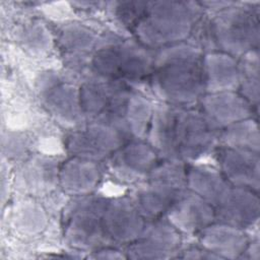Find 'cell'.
<instances>
[{
	"label": "cell",
	"mask_w": 260,
	"mask_h": 260,
	"mask_svg": "<svg viewBox=\"0 0 260 260\" xmlns=\"http://www.w3.org/2000/svg\"><path fill=\"white\" fill-rule=\"evenodd\" d=\"M154 105L140 91L120 82L111 94L104 111L94 121L118 130L125 139H146Z\"/></svg>",
	"instance_id": "cell-7"
},
{
	"label": "cell",
	"mask_w": 260,
	"mask_h": 260,
	"mask_svg": "<svg viewBox=\"0 0 260 260\" xmlns=\"http://www.w3.org/2000/svg\"><path fill=\"white\" fill-rule=\"evenodd\" d=\"M127 140L114 127L100 121H88L71 130L66 138V149L71 156L94 161H106Z\"/></svg>",
	"instance_id": "cell-10"
},
{
	"label": "cell",
	"mask_w": 260,
	"mask_h": 260,
	"mask_svg": "<svg viewBox=\"0 0 260 260\" xmlns=\"http://www.w3.org/2000/svg\"><path fill=\"white\" fill-rule=\"evenodd\" d=\"M145 218L129 196L108 198L104 211V229L108 246H128L142 233Z\"/></svg>",
	"instance_id": "cell-13"
},
{
	"label": "cell",
	"mask_w": 260,
	"mask_h": 260,
	"mask_svg": "<svg viewBox=\"0 0 260 260\" xmlns=\"http://www.w3.org/2000/svg\"><path fill=\"white\" fill-rule=\"evenodd\" d=\"M218 145L259 153L260 136L257 120L250 117L225 127L219 132Z\"/></svg>",
	"instance_id": "cell-24"
},
{
	"label": "cell",
	"mask_w": 260,
	"mask_h": 260,
	"mask_svg": "<svg viewBox=\"0 0 260 260\" xmlns=\"http://www.w3.org/2000/svg\"><path fill=\"white\" fill-rule=\"evenodd\" d=\"M241 258L247 259H259V241H250L248 247L246 248L245 252L243 253Z\"/></svg>",
	"instance_id": "cell-31"
},
{
	"label": "cell",
	"mask_w": 260,
	"mask_h": 260,
	"mask_svg": "<svg viewBox=\"0 0 260 260\" xmlns=\"http://www.w3.org/2000/svg\"><path fill=\"white\" fill-rule=\"evenodd\" d=\"M39 90L44 107L59 124L73 130L87 122L79 85L50 73L41 79Z\"/></svg>",
	"instance_id": "cell-9"
},
{
	"label": "cell",
	"mask_w": 260,
	"mask_h": 260,
	"mask_svg": "<svg viewBox=\"0 0 260 260\" xmlns=\"http://www.w3.org/2000/svg\"><path fill=\"white\" fill-rule=\"evenodd\" d=\"M210 51H219L237 59L258 49V3L226 2L215 10L206 25Z\"/></svg>",
	"instance_id": "cell-4"
},
{
	"label": "cell",
	"mask_w": 260,
	"mask_h": 260,
	"mask_svg": "<svg viewBox=\"0 0 260 260\" xmlns=\"http://www.w3.org/2000/svg\"><path fill=\"white\" fill-rule=\"evenodd\" d=\"M241 79L238 91L257 111L259 104V54L252 50L239 58Z\"/></svg>",
	"instance_id": "cell-25"
},
{
	"label": "cell",
	"mask_w": 260,
	"mask_h": 260,
	"mask_svg": "<svg viewBox=\"0 0 260 260\" xmlns=\"http://www.w3.org/2000/svg\"><path fill=\"white\" fill-rule=\"evenodd\" d=\"M21 40L28 49L40 50L48 42L47 31L39 25L29 26L22 32Z\"/></svg>",
	"instance_id": "cell-28"
},
{
	"label": "cell",
	"mask_w": 260,
	"mask_h": 260,
	"mask_svg": "<svg viewBox=\"0 0 260 260\" xmlns=\"http://www.w3.org/2000/svg\"><path fill=\"white\" fill-rule=\"evenodd\" d=\"M90 258L94 259H122L127 258L126 253H122L117 247L114 246H106L103 248H100L95 251L91 252Z\"/></svg>",
	"instance_id": "cell-29"
},
{
	"label": "cell",
	"mask_w": 260,
	"mask_h": 260,
	"mask_svg": "<svg viewBox=\"0 0 260 260\" xmlns=\"http://www.w3.org/2000/svg\"><path fill=\"white\" fill-rule=\"evenodd\" d=\"M199 246L218 259L241 258L250 243L245 230L214 221L198 235Z\"/></svg>",
	"instance_id": "cell-20"
},
{
	"label": "cell",
	"mask_w": 260,
	"mask_h": 260,
	"mask_svg": "<svg viewBox=\"0 0 260 260\" xmlns=\"http://www.w3.org/2000/svg\"><path fill=\"white\" fill-rule=\"evenodd\" d=\"M104 169L99 161L71 156L60 166L59 186L68 195H90L100 185Z\"/></svg>",
	"instance_id": "cell-19"
},
{
	"label": "cell",
	"mask_w": 260,
	"mask_h": 260,
	"mask_svg": "<svg viewBox=\"0 0 260 260\" xmlns=\"http://www.w3.org/2000/svg\"><path fill=\"white\" fill-rule=\"evenodd\" d=\"M198 106L209 123L218 131L236 122L253 117V114L257 112L239 91L204 93Z\"/></svg>",
	"instance_id": "cell-15"
},
{
	"label": "cell",
	"mask_w": 260,
	"mask_h": 260,
	"mask_svg": "<svg viewBox=\"0 0 260 260\" xmlns=\"http://www.w3.org/2000/svg\"><path fill=\"white\" fill-rule=\"evenodd\" d=\"M202 51L187 42L157 50L151 73L150 88L159 103L194 107L204 94Z\"/></svg>",
	"instance_id": "cell-2"
},
{
	"label": "cell",
	"mask_w": 260,
	"mask_h": 260,
	"mask_svg": "<svg viewBox=\"0 0 260 260\" xmlns=\"http://www.w3.org/2000/svg\"><path fill=\"white\" fill-rule=\"evenodd\" d=\"M182 235L165 218L146 221L141 235L126 247L131 259H169L178 257Z\"/></svg>",
	"instance_id": "cell-12"
},
{
	"label": "cell",
	"mask_w": 260,
	"mask_h": 260,
	"mask_svg": "<svg viewBox=\"0 0 260 260\" xmlns=\"http://www.w3.org/2000/svg\"><path fill=\"white\" fill-rule=\"evenodd\" d=\"M160 160L146 139L126 141L107 160V170L118 182L135 186Z\"/></svg>",
	"instance_id": "cell-11"
},
{
	"label": "cell",
	"mask_w": 260,
	"mask_h": 260,
	"mask_svg": "<svg viewBox=\"0 0 260 260\" xmlns=\"http://www.w3.org/2000/svg\"><path fill=\"white\" fill-rule=\"evenodd\" d=\"M107 200L93 194L76 197L64 217V237L69 246L87 252L108 246L104 229Z\"/></svg>",
	"instance_id": "cell-8"
},
{
	"label": "cell",
	"mask_w": 260,
	"mask_h": 260,
	"mask_svg": "<svg viewBox=\"0 0 260 260\" xmlns=\"http://www.w3.org/2000/svg\"><path fill=\"white\" fill-rule=\"evenodd\" d=\"M59 42L65 56L75 62H89L99 43L89 28L76 23L67 24L61 29Z\"/></svg>",
	"instance_id": "cell-23"
},
{
	"label": "cell",
	"mask_w": 260,
	"mask_h": 260,
	"mask_svg": "<svg viewBox=\"0 0 260 260\" xmlns=\"http://www.w3.org/2000/svg\"><path fill=\"white\" fill-rule=\"evenodd\" d=\"M15 229L24 235L40 233L46 224V214L42 206L32 201L19 204L13 212Z\"/></svg>",
	"instance_id": "cell-26"
},
{
	"label": "cell",
	"mask_w": 260,
	"mask_h": 260,
	"mask_svg": "<svg viewBox=\"0 0 260 260\" xmlns=\"http://www.w3.org/2000/svg\"><path fill=\"white\" fill-rule=\"evenodd\" d=\"M219 132L195 107L154 105L146 141L160 159L194 162L218 145Z\"/></svg>",
	"instance_id": "cell-1"
},
{
	"label": "cell",
	"mask_w": 260,
	"mask_h": 260,
	"mask_svg": "<svg viewBox=\"0 0 260 260\" xmlns=\"http://www.w3.org/2000/svg\"><path fill=\"white\" fill-rule=\"evenodd\" d=\"M162 217L182 236L198 235L215 221V212L210 203L186 189L172 203Z\"/></svg>",
	"instance_id": "cell-14"
},
{
	"label": "cell",
	"mask_w": 260,
	"mask_h": 260,
	"mask_svg": "<svg viewBox=\"0 0 260 260\" xmlns=\"http://www.w3.org/2000/svg\"><path fill=\"white\" fill-rule=\"evenodd\" d=\"M204 93L238 91L241 79L239 59L219 51H208L202 57Z\"/></svg>",
	"instance_id": "cell-18"
},
{
	"label": "cell",
	"mask_w": 260,
	"mask_h": 260,
	"mask_svg": "<svg viewBox=\"0 0 260 260\" xmlns=\"http://www.w3.org/2000/svg\"><path fill=\"white\" fill-rule=\"evenodd\" d=\"M147 2L141 1H122L111 2V10L114 17L124 26L131 30L142 16Z\"/></svg>",
	"instance_id": "cell-27"
},
{
	"label": "cell",
	"mask_w": 260,
	"mask_h": 260,
	"mask_svg": "<svg viewBox=\"0 0 260 260\" xmlns=\"http://www.w3.org/2000/svg\"><path fill=\"white\" fill-rule=\"evenodd\" d=\"M201 5L190 1L147 2L133 27L135 40L149 50L187 42L200 21Z\"/></svg>",
	"instance_id": "cell-3"
},
{
	"label": "cell",
	"mask_w": 260,
	"mask_h": 260,
	"mask_svg": "<svg viewBox=\"0 0 260 260\" xmlns=\"http://www.w3.org/2000/svg\"><path fill=\"white\" fill-rule=\"evenodd\" d=\"M186 170V164L160 159L145 179L134 186L129 197L146 221L162 217L187 189Z\"/></svg>",
	"instance_id": "cell-6"
},
{
	"label": "cell",
	"mask_w": 260,
	"mask_h": 260,
	"mask_svg": "<svg viewBox=\"0 0 260 260\" xmlns=\"http://www.w3.org/2000/svg\"><path fill=\"white\" fill-rule=\"evenodd\" d=\"M187 189L214 206L232 186L220 171L206 165H190L186 170Z\"/></svg>",
	"instance_id": "cell-22"
},
{
	"label": "cell",
	"mask_w": 260,
	"mask_h": 260,
	"mask_svg": "<svg viewBox=\"0 0 260 260\" xmlns=\"http://www.w3.org/2000/svg\"><path fill=\"white\" fill-rule=\"evenodd\" d=\"M58 161L45 155L26 160L16 175L17 187L29 195H44L59 186Z\"/></svg>",
	"instance_id": "cell-21"
},
{
	"label": "cell",
	"mask_w": 260,
	"mask_h": 260,
	"mask_svg": "<svg viewBox=\"0 0 260 260\" xmlns=\"http://www.w3.org/2000/svg\"><path fill=\"white\" fill-rule=\"evenodd\" d=\"M217 161L218 170L232 186L258 193L260 187V159L258 152L220 147Z\"/></svg>",
	"instance_id": "cell-17"
},
{
	"label": "cell",
	"mask_w": 260,
	"mask_h": 260,
	"mask_svg": "<svg viewBox=\"0 0 260 260\" xmlns=\"http://www.w3.org/2000/svg\"><path fill=\"white\" fill-rule=\"evenodd\" d=\"M153 61L152 50L138 41L110 38L99 41L89 66L94 75L130 85L132 82L148 79Z\"/></svg>",
	"instance_id": "cell-5"
},
{
	"label": "cell",
	"mask_w": 260,
	"mask_h": 260,
	"mask_svg": "<svg viewBox=\"0 0 260 260\" xmlns=\"http://www.w3.org/2000/svg\"><path fill=\"white\" fill-rule=\"evenodd\" d=\"M258 193L231 186L214 206L215 221L247 230L259 219Z\"/></svg>",
	"instance_id": "cell-16"
},
{
	"label": "cell",
	"mask_w": 260,
	"mask_h": 260,
	"mask_svg": "<svg viewBox=\"0 0 260 260\" xmlns=\"http://www.w3.org/2000/svg\"><path fill=\"white\" fill-rule=\"evenodd\" d=\"M178 257L183 259H218L214 254L208 252L200 246L191 247L181 251V254H179Z\"/></svg>",
	"instance_id": "cell-30"
}]
</instances>
